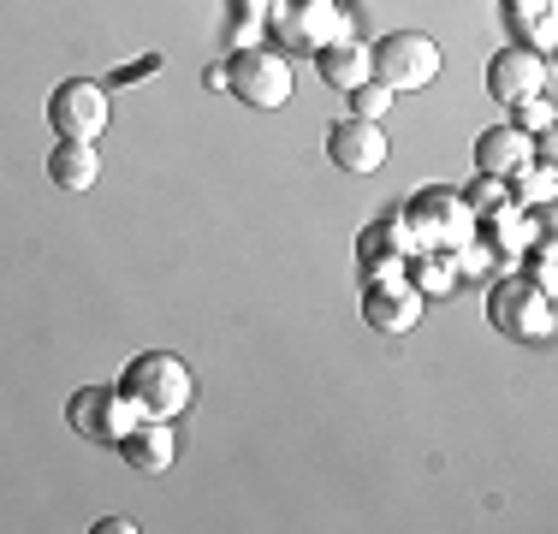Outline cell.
<instances>
[{"label": "cell", "mask_w": 558, "mask_h": 534, "mask_svg": "<svg viewBox=\"0 0 558 534\" xmlns=\"http://www.w3.org/2000/svg\"><path fill=\"white\" fill-rule=\"evenodd\" d=\"M119 392L137 404V416L179 422L184 410H191V398H196V380L172 351H143V356L125 363V374H119Z\"/></svg>", "instance_id": "6da1fadb"}, {"label": "cell", "mask_w": 558, "mask_h": 534, "mask_svg": "<svg viewBox=\"0 0 558 534\" xmlns=\"http://www.w3.org/2000/svg\"><path fill=\"white\" fill-rule=\"evenodd\" d=\"M404 220V232H410V250H463L475 238V214L470 203H463L458 191H440V184H428V191H416L410 196V208L398 214Z\"/></svg>", "instance_id": "7a4b0ae2"}, {"label": "cell", "mask_w": 558, "mask_h": 534, "mask_svg": "<svg viewBox=\"0 0 558 534\" xmlns=\"http://www.w3.org/2000/svg\"><path fill=\"white\" fill-rule=\"evenodd\" d=\"M487 320L517 344H541L553 339V291H541L529 274H511L487 291Z\"/></svg>", "instance_id": "3957f363"}, {"label": "cell", "mask_w": 558, "mask_h": 534, "mask_svg": "<svg viewBox=\"0 0 558 534\" xmlns=\"http://www.w3.org/2000/svg\"><path fill=\"white\" fill-rule=\"evenodd\" d=\"M268 31L279 36L286 48H327L339 36H351V19H344L339 0H268Z\"/></svg>", "instance_id": "277c9868"}, {"label": "cell", "mask_w": 558, "mask_h": 534, "mask_svg": "<svg viewBox=\"0 0 558 534\" xmlns=\"http://www.w3.org/2000/svg\"><path fill=\"white\" fill-rule=\"evenodd\" d=\"M368 60H375V77L387 89H428L434 77H440V43L422 36V31L380 36V43L368 48Z\"/></svg>", "instance_id": "5b68a950"}, {"label": "cell", "mask_w": 558, "mask_h": 534, "mask_svg": "<svg viewBox=\"0 0 558 534\" xmlns=\"http://www.w3.org/2000/svg\"><path fill=\"white\" fill-rule=\"evenodd\" d=\"M226 89H232L244 107L274 113V107L291 101V60L274 53V48H238L232 65H226Z\"/></svg>", "instance_id": "8992f818"}, {"label": "cell", "mask_w": 558, "mask_h": 534, "mask_svg": "<svg viewBox=\"0 0 558 534\" xmlns=\"http://www.w3.org/2000/svg\"><path fill=\"white\" fill-rule=\"evenodd\" d=\"M48 131L60 143H96L108 131V84L96 77H65L48 96Z\"/></svg>", "instance_id": "52a82bcc"}, {"label": "cell", "mask_w": 558, "mask_h": 534, "mask_svg": "<svg viewBox=\"0 0 558 534\" xmlns=\"http://www.w3.org/2000/svg\"><path fill=\"white\" fill-rule=\"evenodd\" d=\"M65 422H72V434H84V439L119 446V439L137 427V404H131L119 386H84V392H72V404H65Z\"/></svg>", "instance_id": "ba28073f"}, {"label": "cell", "mask_w": 558, "mask_h": 534, "mask_svg": "<svg viewBox=\"0 0 558 534\" xmlns=\"http://www.w3.org/2000/svg\"><path fill=\"white\" fill-rule=\"evenodd\" d=\"M547 84H553V65H547V53H535V48H499L494 60H487V96L505 101V107H523V101H535V96H547Z\"/></svg>", "instance_id": "9c48e42d"}, {"label": "cell", "mask_w": 558, "mask_h": 534, "mask_svg": "<svg viewBox=\"0 0 558 534\" xmlns=\"http://www.w3.org/2000/svg\"><path fill=\"white\" fill-rule=\"evenodd\" d=\"M422 303L428 298L404 274H368V286H363V320L375 332H416Z\"/></svg>", "instance_id": "30bf717a"}, {"label": "cell", "mask_w": 558, "mask_h": 534, "mask_svg": "<svg viewBox=\"0 0 558 534\" xmlns=\"http://www.w3.org/2000/svg\"><path fill=\"white\" fill-rule=\"evenodd\" d=\"M387 131H380V119H339L333 131H327V155H333V167L344 172H380L387 167Z\"/></svg>", "instance_id": "8fae6325"}, {"label": "cell", "mask_w": 558, "mask_h": 534, "mask_svg": "<svg viewBox=\"0 0 558 534\" xmlns=\"http://www.w3.org/2000/svg\"><path fill=\"white\" fill-rule=\"evenodd\" d=\"M119 458L131 463L137 475H167L172 458H179V439H172V422L161 416H137L125 439H119Z\"/></svg>", "instance_id": "7c38bea8"}, {"label": "cell", "mask_w": 558, "mask_h": 534, "mask_svg": "<svg viewBox=\"0 0 558 534\" xmlns=\"http://www.w3.org/2000/svg\"><path fill=\"white\" fill-rule=\"evenodd\" d=\"M315 72H322L327 89H344V96H351L356 84H368V77H375V60H368V43L339 36V43L315 48Z\"/></svg>", "instance_id": "4fadbf2b"}, {"label": "cell", "mask_w": 558, "mask_h": 534, "mask_svg": "<svg viewBox=\"0 0 558 534\" xmlns=\"http://www.w3.org/2000/svg\"><path fill=\"white\" fill-rule=\"evenodd\" d=\"M535 160V137H523L517 125H487L475 137V172H494V179H511L517 167Z\"/></svg>", "instance_id": "5bb4252c"}, {"label": "cell", "mask_w": 558, "mask_h": 534, "mask_svg": "<svg viewBox=\"0 0 558 534\" xmlns=\"http://www.w3.org/2000/svg\"><path fill=\"white\" fill-rule=\"evenodd\" d=\"M356 262L368 267V274H398V267L410 262V232L398 214H387V220L363 226V238H356Z\"/></svg>", "instance_id": "9a60e30c"}, {"label": "cell", "mask_w": 558, "mask_h": 534, "mask_svg": "<svg viewBox=\"0 0 558 534\" xmlns=\"http://www.w3.org/2000/svg\"><path fill=\"white\" fill-rule=\"evenodd\" d=\"M48 179H54L60 191H96V179H101L96 143H54V149H48Z\"/></svg>", "instance_id": "2e32d148"}, {"label": "cell", "mask_w": 558, "mask_h": 534, "mask_svg": "<svg viewBox=\"0 0 558 534\" xmlns=\"http://www.w3.org/2000/svg\"><path fill=\"white\" fill-rule=\"evenodd\" d=\"M226 36H232V48H256L262 36H268V0H232Z\"/></svg>", "instance_id": "e0dca14e"}, {"label": "cell", "mask_w": 558, "mask_h": 534, "mask_svg": "<svg viewBox=\"0 0 558 534\" xmlns=\"http://www.w3.org/2000/svg\"><path fill=\"white\" fill-rule=\"evenodd\" d=\"M422 256H428V262H422V279H410V286H416L422 298H428V291H434V298H446V291L458 286V262H451L446 250H422Z\"/></svg>", "instance_id": "ac0fdd59"}, {"label": "cell", "mask_w": 558, "mask_h": 534, "mask_svg": "<svg viewBox=\"0 0 558 534\" xmlns=\"http://www.w3.org/2000/svg\"><path fill=\"white\" fill-rule=\"evenodd\" d=\"M511 179H517L511 203H547V196H553V160H541V167L529 160V167H517Z\"/></svg>", "instance_id": "d6986e66"}, {"label": "cell", "mask_w": 558, "mask_h": 534, "mask_svg": "<svg viewBox=\"0 0 558 534\" xmlns=\"http://www.w3.org/2000/svg\"><path fill=\"white\" fill-rule=\"evenodd\" d=\"M387 107H392V89L380 84V77H368V84L351 89V119H387Z\"/></svg>", "instance_id": "ffe728a7"}, {"label": "cell", "mask_w": 558, "mask_h": 534, "mask_svg": "<svg viewBox=\"0 0 558 534\" xmlns=\"http://www.w3.org/2000/svg\"><path fill=\"white\" fill-rule=\"evenodd\" d=\"M470 214H494V208H505V203H511V196H505V184L494 179V172H482V179H475L470 184Z\"/></svg>", "instance_id": "44dd1931"}, {"label": "cell", "mask_w": 558, "mask_h": 534, "mask_svg": "<svg viewBox=\"0 0 558 534\" xmlns=\"http://www.w3.org/2000/svg\"><path fill=\"white\" fill-rule=\"evenodd\" d=\"M547 125H553V101L547 96H535V101L517 107V131H523V137H535V131L547 137Z\"/></svg>", "instance_id": "7402d4cb"}, {"label": "cell", "mask_w": 558, "mask_h": 534, "mask_svg": "<svg viewBox=\"0 0 558 534\" xmlns=\"http://www.w3.org/2000/svg\"><path fill=\"white\" fill-rule=\"evenodd\" d=\"M499 7H505V19H511L517 31H529L535 19H547V12H553V0H499Z\"/></svg>", "instance_id": "603a6c76"}, {"label": "cell", "mask_w": 558, "mask_h": 534, "mask_svg": "<svg viewBox=\"0 0 558 534\" xmlns=\"http://www.w3.org/2000/svg\"><path fill=\"white\" fill-rule=\"evenodd\" d=\"M529 279H535L541 291H553V244H547V238H541L535 256H529Z\"/></svg>", "instance_id": "cb8c5ba5"}, {"label": "cell", "mask_w": 558, "mask_h": 534, "mask_svg": "<svg viewBox=\"0 0 558 534\" xmlns=\"http://www.w3.org/2000/svg\"><path fill=\"white\" fill-rule=\"evenodd\" d=\"M96 534H131V517H101Z\"/></svg>", "instance_id": "d4e9b609"}]
</instances>
